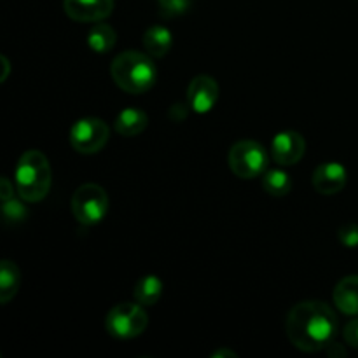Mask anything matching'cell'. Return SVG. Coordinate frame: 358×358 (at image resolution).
I'll list each match as a JSON object with an SVG mask.
<instances>
[{
	"instance_id": "cell-1",
	"label": "cell",
	"mask_w": 358,
	"mask_h": 358,
	"mask_svg": "<svg viewBox=\"0 0 358 358\" xmlns=\"http://www.w3.org/2000/svg\"><path fill=\"white\" fill-rule=\"evenodd\" d=\"M289 341L304 353L327 350L338 336V318L332 308L322 301H303L287 315Z\"/></svg>"
},
{
	"instance_id": "cell-21",
	"label": "cell",
	"mask_w": 358,
	"mask_h": 358,
	"mask_svg": "<svg viewBox=\"0 0 358 358\" xmlns=\"http://www.w3.org/2000/svg\"><path fill=\"white\" fill-rule=\"evenodd\" d=\"M338 238L345 247H358V226L357 224H346V226H343L341 229H339Z\"/></svg>"
},
{
	"instance_id": "cell-7",
	"label": "cell",
	"mask_w": 358,
	"mask_h": 358,
	"mask_svg": "<svg viewBox=\"0 0 358 358\" xmlns=\"http://www.w3.org/2000/svg\"><path fill=\"white\" fill-rule=\"evenodd\" d=\"M110 129L105 121L98 117H83L70 128V145L79 154H96L107 145Z\"/></svg>"
},
{
	"instance_id": "cell-24",
	"label": "cell",
	"mask_w": 358,
	"mask_h": 358,
	"mask_svg": "<svg viewBox=\"0 0 358 358\" xmlns=\"http://www.w3.org/2000/svg\"><path fill=\"white\" fill-rule=\"evenodd\" d=\"M224 357H229V358H238V355L234 352H231V350H224V348H220V350H217L215 353H212V358H224Z\"/></svg>"
},
{
	"instance_id": "cell-4",
	"label": "cell",
	"mask_w": 358,
	"mask_h": 358,
	"mask_svg": "<svg viewBox=\"0 0 358 358\" xmlns=\"http://www.w3.org/2000/svg\"><path fill=\"white\" fill-rule=\"evenodd\" d=\"M149 318L142 304L135 303H119L108 311L105 327L108 334L117 339H133L143 334L147 329Z\"/></svg>"
},
{
	"instance_id": "cell-8",
	"label": "cell",
	"mask_w": 358,
	"mask_h": 358,
	"mask_svg": "<svg viewBox=\"0 0 358 358\" xmlns=\"http://www.w3.org/2000/svg\"><path fill=\"white\" fill-rule=\"evenodd\" d=\"M219 100V84L210 76H196L187 86V103L196 114H206Z\"/></svg>"
},
{
	"instance_id": "cell-20",
	"label": "cell",
	"mask_w": 358,
	"mask_h": 358,
	"mask_svg": "<svg viewBox=\"0 0 358 358\" xmlns=\"http://www.w3.org/2000/svg\"><path fill=\"white\" fill-rule=\"evenodd\" d=\"M157 2H159L161 16L164 17L182 16L191 7V0H157Z\"/></svg>"
},
{
	"instance_id": "cell-3",
	"label": "cell",
	"mask_w": 358,
	"mask_h": 358,
	"mask_svg": "<svg viewBox=\"0 0 358 358\" xmlns=\"http://www.w3.org/2000/svg\"><path fill=\"white\" fill-rule=\"evenodd\" d=\"M14 182L20 198L27 203H37L48 196L52 173L45 154L41 150H27L20 157L14 171Z\"/></svg>"
},
{
	"instance_id": "cell-5",
	"label": "cell",
	"mask_w": 358,
	"mask_h": 358,
	"mask_svg": "<svg viewBox=\"0 0 358 358\" xmlns=\"http://www.w3.org/2000/svg\"><path fill=\"white\" fill-rule=\"evenodd\" d=\"M73 217L84 226L101 222L108 212V196L101 185L84 184L73 192L70 203Z\"/></svg>"
},
{
	"instance_id": "cell-13",
	"label": "cell",
	"mask_w": 358,
	"mask_h": 358,
	"mask_svg": "<svg viewBox=\"0 0 358 358\" xmlns=\"http://www.w3.org/2000/svg\"><path fill=\"white\" fill-rule=\"evenodd\" d=\"M147 124H149V117L145 112L129 107L119 112L114 122V129L122 136H138L140 133L145 131Z\"/></svg>"
},
{
	"instance_id": "cell-6",
	"label": "cell",
	"mask_w": 358,
	"mask_h": 358,
	"mask_svg": "<svg viewBox=\"0 0 358 358\" xmlns=\"http://www.w3.org/2000/svg\"><path fill=\"white\" fill-rule=\"evenodd\" d=\"M229 168L236 177L245 180L262 177L268 168V152L254 140H241L231 147Z\"/></svg>"
},
{
	"instance_id": "cell-15",
	"label": "cell",
	"mask_w": 358,
	"mask_h": 358,
	"mask_svg": "<svg viewBox=\"0 0 358 358\" xmlns=\"http://www.w3.org/2000/svg\"><path fill=\"white\" fill-rule=\"evenodd\" d=\"M20 268L9 259H3L0 266V303L7 304L20 290Z\"/></svg>"
},
{
	"instance_id": "cell-9",
	"label": "cell",
	"mask_w": 358,
	"mask_h": 358,
	"mask_svg": "<svg viewBox=\"0 0 358 358\" xmlns=\"http://www.w3.org/2000/svg\"><path fill=\"white\" fill-rule=\"evenodd\" d=\"M66 16L79 23H98L114 10V0H63Z\"/></svg>"
},
{
	"instance_id": "cell-11",
	"label": "cell",
	"mask_w": 358,
	"mask_h": 358,
	"mask_svg": "<svg viewBox=\"0 0 358 358\" xmlns=\"http://www.w3.org/2000/svg\"><path fill=\"white\" fill-rule=\"evenodd\" d=\"M346 180H348V173L346 168L341 163L336 161H327L317 166L313 171V187L315 191L320 192L324 196L338 194L345 189Z\"/></svg>"
},
{
	"instance_id": "cell-16",
	"label": "cell",
	"mask_w": 358,
	"mask_h": 358,
	"mask_svg": "<svg viewBox=\"0 0 358 358\" xmlns=\"http://www.w3.org/2000/svg\"><path fill=\"white\" fill-rule=\"evenodd\" d=\"M115 41H117V34H115L114 28L107 23H101V21L94 23V27L87 34V45H90L91 51L98 52V55L112 51Z\"/></svg>"
},
{
	"instance_id": "cell-17",
	"label": "cell",
	"mask_w": 358,
	"mask_h": 358,
	"mask_svg": "<svg viewBox=\"0 0 358 358\" xmlns=\"http://www.w3.org/2000/svg\"><path fill=\"white\" fill-rule=\"evenodd\" d=\"M163 294V283L156 275H147L136 282L135 301L142 306H154L161 299Z\"/></svg>"
},
{
	"instance_id": "cell-2",
	"label": "cell",
	"mask_w": 358,
	"mask_h": 358,
	"mask_svg": "<svg viewBox=\"0 0 358 358\" xmlns=\"http://www.w3.org/2000/svg\"><path fill=\"white\" fill-rule=\"evenodd\" d=\"M110 76L122 91L142 94L156 84L157 70L152 56L131 49L115 56L110 65Z\"/></svg>"
},
{
	"instance_id": "cell-25",
	"label": "cell",
	"mask_w": 358,
	"mask_h": 358,
	"mask_svg": "<svg viewBox=\"0 0 358 358\" xmlns=\"http://www.w3.org/2000/svg\"><path fill=\"white\" fill-rule=\"evenodd\" d=\"M0 59H2V62H3V69H6V73H3L2 79H0V80H6L7 79V72H9V62H7L6 56H2V58H0Z\"/></svg>"
},
{
	"instance_id": "cell-18",
	"label": "cell",
	"mask_w": 358,
	"mask_h": 358,
	"mask_svg": "<svg viewBox=\"0 0 358 358\" xmlns=\"http://www.w3.org/2000/svg\"><path fill=\"white\" fill-rule=\"evenodd\" d=\"M262 187L269 196L283 198L292 191V178L283 170H266L262 175Z\"/></svg>"
},
{
	"instance_id": "cell-12",
	"label": "cell",
	"mask_w": 358,
	"mask_h": 358,
	"mask_svg": "<svg viewBox=\"0 0 358 358\" xmlns=\"http://www.w3.org/2000/svg\"><path fill=\"white\" fill-rule=\"evenodd\" d=\"M336 308L348 317L358 315V275H352L343 278L336 285L332 294Z\"/></svg>"
},
{
	"instance_id": "cell-19",
	"label": "cell",
	"mask_w": 358,
	"mask_h": 358,
	"mask_svg": "<svg viewBox=\"0 0 358 358\" xmlns=\"http://www.w3.org/2000/svg\"><path fill=\"white\" fill-rule=\"evenodd\" d=\"M2 203H3L2 213H3V219H6V222H21V220L28 215L27 206H24L21 201H17V199L10 198V199H7V201H2Z\"/></svg>"
},
{
	"instance_id": "cell-10",
	"label": "cell",
	"mask_w": 358,
	"mask_h": 358,
	"mask_svg": "<svg viewBox=\"0 0 358 358\" xmlns=\"http://www.w3.org/2000/svg\"><path fill=\"white\" fill-rule=\"evenodd\" d=\"M306 150V140L297 131H282L273 138L271 154L275 163L280 166H292L297 164Z\"/></svg>"
},
{
	"instance_id": "cell-23",
	"label": "cell",
	"mask_w": 358,
	"mask_h": 358,
	"mask_svg": "<svg viewBox=\"0 0 358 358\" xmlns=\"http://www.w3.org/2000/svg\"><path fill=\"white\" fill-rule=\"evenodd\" d=\"M14 198V185L10 184V180L7 177L0 178V199L7 201V199Z\"/></svg>"
},
{
	"instance_id": "cell-14",
	"label": "cell",
	"mask_w": 358,
	"mask_h": 358,
	"mask_svg": "<svg viewBox=\"0 0 358 358\" xmlns=\"http://www.w3.org/2000/svg\"><path fill=\"white\" fill-rule=\"evenodd\" d=\"M171 31L164 27H150L143 35V49L152 58H164L171 49Z\"/></svg>"
},
{
	"instance_id": "cell-22",
	"label": "cell",
	"mask_w": 358,
	"mask_h": 358,
	"mask_svg": "<svg viewBox=\"0 0 358 358\" xmlns=\"http://www.w3.org/2000/svg\"><path fill=\"white\" fill-rule=\"evenodd\" d=\"M345 341L346 345L358 350V315L345 327Z\"/></svg>"
}]
</instances>
